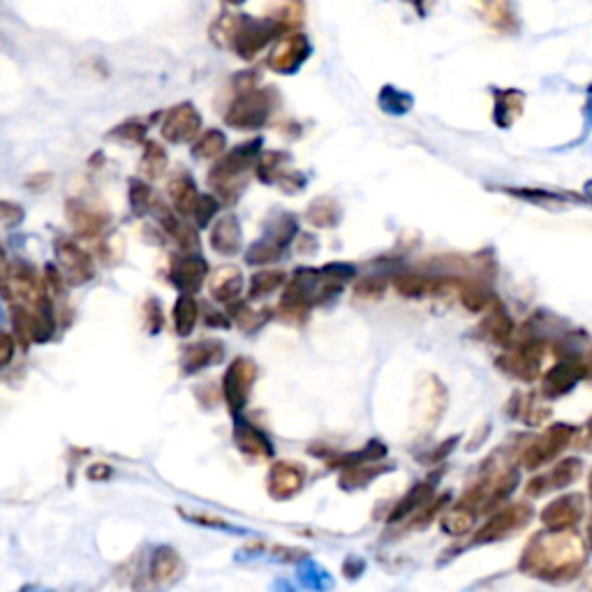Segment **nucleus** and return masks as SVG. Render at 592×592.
I'll list each match as a JSON object with an SVG mask.
<instances>
[{"mask_svg":"<svg viewBox=\"0 0 592 592\" xmlns=\"http://www.w3.org/2000/svg\"><path fill=\"white\" fill-rule=\"evenodd\" d=\"M206 276H209V264L204 257L185 255L174 262L172 280L181 294H195L202 290Z\"/></svg>","mask_w":592,"mask_h":592,"instance_id":"obj_16","label":"nucleus"},{"mask_svg":"<svg viewBox=\"0 0 592 592\" xmlns=\"http://www.w3.org/2000/svg\"><path fill=\"white\" fill-rule=\"evenodd\" d=\"M24 216L26 213L17 202H0V222L5 225H19Z\"/></svg>","mask_w":592,"mask_h":592,"instance_id":"obj_47","label":"nucleus"},{"mask_svg":"<svg viewBox=\"0 0 592 592\" xmlns=\"http://www.w3.org/2000/svg\"><path fill=\"white\" fill-rule=\"evenodd\" d=\"M306 218H308V222H313L315 227H336L338 220H340V209H338V204L329 197L315 199V202L310 204Z\"/></svg>","mask_w":592,"mask_h":592,"instance_id":"obj_34","label":"nucleus"},{"mask_svg":"<svg viewBox=\"0 0 592 592\" xmlns=\"http://www.w3.org/2000/svg\"><path fill=\"white\" fill-rule=\"evenodd\" d=\"M225 3H229V5H241V3H246V0H225Z\"/></svg>","mask_w":592,"mask_h":592,"instance_id":"obj_53","label":"nucleus"},{"mask_svg":"<svg viewBox=\"0 0 592 592\" xmlns=\"http://www.w3.org/2000/svg\"><path fill=\"white\" fill-rule=\"evenodd\" d=\"M306 486V470L299 463L280 461L269 472V495L273 500H290Z\"/></svg>","mask_w":592,"mask_h":592,"instance_id":"obj_14","label":"nucleus"},{"mask_svg":"<svg viewBox=\"0 0 592 592\" xmlns=\"http://www.w3.org/2000/svg\"><path fill=\"white\" fill-rule=\"evenodd\" d=\"M377 102H380V107L387 111V114H394V116H403L407 114V111L412 109L414 105V98L410 93L401 91V88L396 86H384L380 91V98H377Z\"/></svg>","mask_w":592,"mask_h":592,"instance_id":"obj_32","label":"nucleus"},{"mask_svg":"<svg viewBox=\"0 0 592 592\" xmlns=\"http://www.w3.org/2000/svg\"><path fill=\"white\" fill-rule=\"evenodd\" d=\"M290 19H253V17H225L220 19L216 31H222L227 44L243 61H253L259 51L269 47L280 33L287 31Z\"/></svg>","mask_w":592,"mask_h":592,"instance_id":"obj_2","label":"nucleus"},{"mask_svg":"<svg viewBox=\"0 0 592 592\" xmlns=\"http://www.w3.org/2000/svg\"><path fill=\"white\" fill-rule=\"evenodd\" d=\"M234 440H236V447H239L246 456H253V458H271L273 456L269 435H266L264 431H259L257 426L248 424V421L236 419Z\"/></svg>","mask_w":592,"mask_h":592,"instance_id":"obj_21","label":"nucleus"},{"mask_svg":"<svg viewBox=\"0 0 592 592\" xmlns=\"http://www.w3.org/2000/svg\"><path fill=\"white\" fill-rule=\"evenodd\" d=\"M461 301L463 306L472 310V313H484V310L495 301V296L486 290V287L468 283L461 285Z\"/></svg>","mask_w":592,"mask_h":592,"instance_id":"obj_39","label":"nucleus"},{"mask_svg":"<svg viewBox=\"0 0 592 592\" xmlns=\"http://www.w3.org/2000/svg\"><path fill=\"white\" fill-rule=\"evenodd\" d=\"M181 572V560H179V553L174 549H169V546H162L153 553V562H151V579L153 583H158V586H167V583H172L176 576Z\"/></svg>","mask_w":592,"mask_h":592,"instance_id":"obj_28","label":"nucleus"},{"mask_svg":"<svg viewBox=\"0 0 592 592\" xmlns=\"http://www.w3.org/2000/svg\"><path fill=\"white\" fill-rule=\"evenodd\" d=\"M479 19L500 35L521 33V17H518L514 0H477Z\"/></svg>","mask_w":592,"mask_h":592,"instance_id":"obj_12","label":"nucleus"},{"mask_svg":"<svg viewBox=\"0 0 592 592\" xmlns=\"http://www.w3.org/2000/svg\"><path fill=\"white\" fill-rule=\"evenodd\" d=\"M384 287H387V283H384L382 278L368 276L357 283V294L366 296V299H375V296H380L384 292Z\"/></svg>","mask_w":592,"mask_h":592,"instance_id":"obj_46","label":"nucleus"},{"mask_svg":"<svg viewBox=\"0 0 592 592\" xmlns=\"http://www.w3.org/2000/svg\"><path fill=\"white\" fill-rule=\"evenodd\" d=\"M447 280L431 278V276H419V273H401L394 278V287L398 294L407 296V299H424V296L440 294L447 290Z\"/></svg>","mask_w":592,"mask_h":592,"instance_id":"obj_24","label":"nucleus"},{"mask_svg":"<svg viewBox=\"0 0 592 592\" xmlns=\"http://www.w3.org/2000/svg\"><path fill=\"white\" fill-rule=\"evenodd\" d=\"M169 197H172L174 209L181 213V216L190 218L197 209L199 202V192H197V183L190 174H179L169 181Z\"/></svg>","mask_w":592,"mask_h":592,"instance_id":"obj_27","label":"nucleus"},{"mask_svg":"<svg viewBox=\"0 0 592 592\" xmlns=\"http://www.w3.org/2000/svg\"><path fill=\"white\" fill-rule=\"evenodd\" d=\"M586 562V546L567 530H553V535H535L525 546L521 572L546 581H565L579 574Z\"/></svg>","mask_w":592,"mask_h":592,"instance_id":"obj_1","label":"nucleus"},{"mask_svg":"<svg viewBox=\"0 0 592 592\" xmlns=\"http://www.w3.org/2000/svg\"><path fill=\"white\" fill-rule=\"evenodd\" d=\"M202 128V116L199 111L190 105V102H181L167 111L165 121H162V137L172 144L190 142L199 135Z\"/></svg>","mask_w":592,"mask_h":592,"instance_id":"obj_10","label":"nucleus"},{"mask_svg":"<svg viewBox=\"0 0 592 592\" xmlns=\"http://www.w3.org/2000/svg\"><path fill=\"white\" fill-rule=\"evenodd\" d=\"M243 292V276L236 266H220L211 276V296L220 303H232Z\"/></svg>","mask_w":592,"mask_h":592,"instance_id":"obj_25","label":"nucleus"},{"mask_svg":"<svg viewBox=\"0 0 592 592\" xmlns=\"http://www.w3.org/2000/svg\"><path fill=\"white\" fill-rule=\"evenodd\" d=\"M290 155L271 151L262 155V160L257 162V179L262 183H280L285 190H299L303 183V176L292 172L290 167Z\"/></svg>","mask_w":592,"mask_h":592,"instance_id":"obj_13","label":"nucleus"},{"mask_svg":"<svg viewBox=\"0 0 592 592\" xmlns=\"http://www.w3.org/2000/svg\"><path fill=\"white\" fill-rule=\"evenodd\" d=\"M586 512L581 495H565L551 505H546L542 512V523L549 530H569L579 523V518Z\"/></svg>","mask_w":592,"mask_h":592,"instance_id":"obj_17","label":"nucleus"},{"mask_svg":"<svg viewBox=\"0 0 592 592\" xmlns=\"http://www.w3.org/2000/svg\"><path fill=\"white\" fill-rule=\"evenodd\" d=\"M232 315H234L236 324H239L243 331H255V329L262 327L266 320H269L271 313L269 310H259V313H255V310L248 308L246 303H236Z\"/></svg>","mask_w":592,"mask_h":592,"instance_id":"obj_40","label":"nucleus"},{"mask_svg":"<svg viewBox=\"0 0 592 592\" xmlns=\"http://www.w3.org/2000/svg\"><path fill=\"white\" fill-rule=\"evenodd\" d=\"M387 470H391L389 465H382L380 461L350 465V468H343V475H340V488H347V491H350V488H361Z\"/></svg>","mask_w":592,"mask_h":592,"instance_id":"obj_30","label":"nucleus"},{"mask_svg":"<svg viewBox=\"0 0 592 592\" xmlns=\"http://www.w3.org/2000/svg\"><path fill=\"white\" fill-rule=\"evenodd\" d=\"M320 271H322V278L327 280V283L340 285V287H343L350 278L357 276V269H354L352 264H327Z\"/></svg>","mask_w":592,"mask_h":592,"instance_id":"obj_44","label":"nucleus"},{"mask_svg":"<svg viewBox=\"0 0 592 592\" xmlns=\"http://www.w3.org/2000/svg\"><path fill=\"white\" fill-rule=\"evenodd\" d=\"M199 320V303L192 294H183L174 303V329L181 338H188Z\"/></svg>","mask_w":592,"mask_h":592,"instance_id":"obj_31","label":"nucleus"},{"mask_svg":"<svg viewBox=\"0 0 592 592\" xmlns=\"http://www.w3.org/2000/svg\"><path fill=\"white\" fill-rule=\"evenodd\" d=\"M222 357H225V345H222L220 340H199V343L190 345L188 350H185L181 359V370L183 375H195L199 370L220 364Z\"/></svg>","mask_w":592,"mask_h":592,"instance_id":"obj_19","label":"nucleus"},{"mask_svg":"<svg viewBox=\"0 0 592 592\" xmlns=\"http://www.w3.org/2000/svg\"><path fill=\"white\" fill-rule=\"evenodd\" d=\"M590 435H592V419H590Z\"/></svg>","mask_w":592,"mask_h":592,"instance_id":"obj_58","label":"nucleus"},{"mask_svg":"<svg viewBox=\"0 0 592 592\" xmlns=\"http://www.w3.org/2000/svg\"><path fill=\"white\" fill-rule=\"evenodd\" d=\"M68 218L77 236H84V239H95L107 225L105 213L81 202H68Z\"/></svg>","mask_w":592,"mask_h":592,"instance_id":"obj_23","label":"nucleus"},{"mask_svg":"<svg viewBox=\"0 0 592 592\" xmlns=\"http://www.w3.org/2000/svg\"><path fill=\"white\" fill-rule=\"evenodd\" d=\"M403 3L412 5V7H414V12H417V17H419V19H426L428 14H431V10H433L435 0H403Z\"/></svg>","mask_w":592,"mask_h":592,"instance_id":"obj_51","label":"nucleus"},{"mask_svg":"<svg viewBox=\"0 0 592 592\" xmlns=\"http://www.w3.org/2000/svg\"><path fill=\"white\" fill-rule=\"evenodd\" d=\"M542 359H544V345L535 338L523 340L514 350L505 352V357L498 359V366L505 368L509 375L518 377L523 382L537 380V375L542 373Z\"/></svg>","mask_w":592,"mask_h":592,"instance_id":"obj_9","label":"nucleus"},{"mask_svg":"<svg viewBox=\"0 0 592 592\" xmlns=\"http://www.w3.org/2000/svg\"><path fill=\"white\" fill-rule=\"evenodd\" d=\"M525 95L516 88H502L495 91V107H493V121L500 128H512L514 121L523 114Z\"/></svg>","mask_w":592,"mask_h":592,"instance_id":"obj_26","label":"nucleus"},{"mask_svg":"<svg viewBox=\"0 0 592 592\" xmlns=\"http://www.w3.org/2000/svg\"><path fill=\"white\" fill-rule=\"evenodd\" d=\"M586 192H588V197L592 199V181L586 185Z\"/></svg>","mask_w":592,"mask_h":592,"instance_id":"obj_55","label":"nucleus"},{"mask_svg":"<svg viewBox=\"0 0 592 592\" xmlns=\"http://www.w3.org/2000/svg\"><path fill=\"white\" fill-rule=\"evenodd\" d=\"M285 250L276 246V243H271L269 239L255 243L253 248L248 250L246 255V262L248 264H271V262H278L280 257H283Z\"/></svg>","mask_w":592,"mask_h":592,"instance_id":"obj_41","label":"nucleus"},{"mask_svg":"<svg viewBox=\"0 0 592 592\" xmlns=\"http://www.w3.org/2000/svg\"><path fill=\"white\" fill-rule=\"evenodd\" d=\"M586 368H588V375L592 377V354H590V361H588V366H586Z\"/></svg>","mask_w":592,"mask_h":592,"instance_id":"obj_56","label":"nucleus"},{"mask_svg":"<svg viewBox=\"0 0 592 592\" xmlns=\"http://www.w3.org/2000/svg\"><path fill=\"white\" fill-rule=\"evenodd\" d=\"M146 329L148 333H158L162 327V310H160V303L155 299H148L146 301Z\"/></svg>","mask_w":592,"mask_h":592,"instance_id":"obj_48","label":"nucleus"},{"mask_svg":"<svg viewBox=\"0 0 592 592\" xmlns=\"http://www.w3.org/2000/svg\"><path fill=\"white\" fill-rule=\"evenodd\" d=\"M299 234V222L292 216V213H283L278 220H273L271 232H269V241L276 243L280 248H287L294 241V236Z\"/></svg>","mask_w":592,"mask_h":592,"instance_id":"obj_38","label":"nucleus"},{"mask_svg":"<svg viewBox=\"0 0 592 592\" xmlns=\"http://www.w3.org/2000/svg\"><path fill=\"white\" fill-rule=\"evenodd\" d=\"M54 253L58 259V266H61L63 278L68 280L70 285H84L91 283L95 278L93 257L88 255L79 243H74L72 239H56Z\"/></svg>","mask_w":592,"mask_h":592,"instance_id":"obj_8","label":"nucleus"},{"mask_svg":"<svg viewBox=\"0 0 592 592\" xmlns=\"http://www.w3.org/2000/svg\"><path fill=\"white\" fill-rule=\"evenodd\" d=\"M475 512L468 507L458 505L451 509V512L447 516H442V530L447 532V535H468V532L472 530V525H475Z\"/></svg>","mask_w":592,"mask_h":592,"instance_id":"obj_33","label":"nucleus"},{"mask_svg":"<svg viewBox=\"0 0 592 592\" xmlns=\"http://www.w3.org/2000/svg\"><path fill=\"white\" fill-rule=\"evenodd\" d=\"M481 331H484V336L488 340H493V343L498 345H509L514 340V333L516 327L512 322V317L505 310V306L495 299L491 306L484 310V320H481Z\"/></svg>","mask_w":592,"mask_h":592,"instance_id":"obj_20","label":"nucleus"},{"mask_svg":"<svg viewBox=\"0 0 592 592\" xmlns=\"http://www.w3.org/2000/svg\"><path fill=\"white\" fill-rule=\"evenodd\" d=\"M225 146H227L225 132L206 130L204 135H199L197 142L192 144V155H195V158L209 160V158H216V155L225 151Z\"/></svg>","mask_w":592,"mask_h":592,"instance_id":"obj_36","label":"nucleus"},{"mask_svg":"<svg viewBox=\"0 0 592 592\" xmlns=\"http://www.w3.org/2000/svg\"><path fill=\"white\" fill-rule=\"evenodd\" d=\"M220 209V202L218 197H211V195H202L197 202V209L192 213V218H195L197 227H209L211 220L216 218V213Z\"/></svg>","mask_w":592,"mask_h":592,"instance_id":"obj_43","label":"nucleus"},{"mask_svg":"<svg viewBox=\"0 0 592 592\" xmlns=\"http://www.w3.org/2000/svg\"><path fill=\"white\" fill-rule=\"evenodd\" d=\"M241 243H243V234H241V225H239V220H236V216H225V218H220L216 225H213L211 248L216 250V253L232 257L241 250Z\"/></svg>","mask_w":592,"mask_h":592,"instance_id":"obj_22","label":"nucleus"},{"mask_svg":"<svg viewBox=\"0 0 592 592\" xmlns=\"http://www.w3.org/2000/svg\"><path fill=\"white\" fill-rule=\"evenodd\" d=\"M431 500H433V481H428V484L424 481V484L414 486L412 491L407 493L401 502H398L396 509H394V512H391V516H389V521H391V523L403 521L405 516L414 514V512H417V509H421V507H426Z\"/></svg>","mask_w":592,"mask_h":592,"instance_id":"obj_29","label":"nucleus"},{"mask_svg":"<svg viewBox=\"0 0 592 592\" xmlns=\"http://www.w3.org/2000/svg\"><path fill=\"white\" fill-rule=\"evenodd\" d=\"M273 105H276V93L269 88H248L232 102L225 123L236 130H257L269 121Z\"/></svg>","mask_w":592,"mask_h":592,"instance_id":"obj_4","label":"nucleus"},{"mask_svg":"<svg viewBox=\"0 0 592 592\" xmlns=\"http://www.w3.org/2000/svg\"><path fill=\"white\" fill-rule=\"evenodd\" d=\"M257 377V366L246 357H239L232 361L227 368L225 380H222V396L229 405V412L241 414L243 407L248 405L250 389H253Z\"/></svg>","mask_w":592,"mask_h":592,"instance_id":"obj_7","label":"nucleus"},{"mask_svg":"<svg viewBox=\"0 0 592 592\" xmlns=\"http://www.w3.org/2000/svg\"><path fill=\"white\" fill-rule=\"evenodd\" d=\"M590 495H592V475H590Z\"/></svg>","mask_w":592,"mask_h":592,"instance_id":"obj_57","label":"nucleus"},{"mask_svg":"<svg viewBox=\"0 0 592 592\" xmlns=\"http://www.w3.org/2000/svg\"><path fill=\"white\" fill-rule=\"evenodd\" d=\"M109 137L121 139V142L139 144V142H144V137H146V125L139 123V121H128V123L118 125V128L111 132Z\"/></svg>","mask_w":592,"mask_h":592,"instance_id":"obj_45","label":"nucleus"},{"mask_svg":"<svg viewBox=\"0 0 592 592\" xmlns=\"http://www.w3.org/2000/svg\"><path fill=\"white\" fill-rule=\"evenodd\" d=\"M88 477H91L93 481H102V479H107V477H111V468L109 465H102V463H95L91 470H88Z\"/></svg>","mask_w":592,"mask_h":592,"instance_id":"obj_52","label":"nucleus"},{"mask_svg":"<svg viewBox=\"0 0 592 592\" xmlns=\"http://www.w3.org/2000/svg\"><path fill=\"white\" fill-rule=\"evenodd\" d=\"M310 40L303 33H292L276 44L269 56V68L280 74H292L308 61Z\"/></svg>","mask_w":592,"mask_h":592,"instance_id":"obj_11","label":"nucleus"},{"mask_svg":"<svg viewBox=\"0 0 592 592\" xmlns=\"http://www.w3.org/2000/svg\"><path fill=\"white\" fill-rule=\"evenodd\" d=\"M14 357V338L0 329V368H5Z\"/></svg>","mask_w":592,"mask_h":592,"instance_id":"obj_49","label":"nucleus"},{"mask_svg":"<svg viewBox=\"0 0 592 592\" xmlns=\"http://www.w3.org/2000/svg\"><path fill=\"white\" fill-rule=\"evenodd\" d=\"M151 204H153L151 185L139 181V179H132L130 181V206H132V211H135L137 216H144V213L151 209Z\"/></svg>","mask_w":592,"mask_h":592,"instance_id":"obj_42","label":"nucleus"},{"mask_svg":"<svg viewBox=\"0 0 592 592\" xmlns=\"http://www.w3.org/2000/svg\"><path fill=\"white\" fill-rule=\"evenodd\" d=\"M574 428L569 424H555L549 431H544L539 438L532 440L528 447L523 449L521 463L528 470H535L539 465L553 461L555 456L562 454L569 447V442L574 438Z\"/></svg>","mask_w":592,"mask_h":592,"instance_id":"obj_5","label":"nucleus"},{"mask_svg":"<svg viewBox=\"0 0 592 592\" xmlns=\"http://www.w3.org/2000/svg\"><path fill=\"white\" fill-rule=\"evenodd\" d=\"M588 539H590V544H592V518H590V523H588Z\"/></svg>","mask_w":592,"mask_h":592,"instance_id":"obj_54","label":"nucleus"},{"mask_svg":"<svg viewBox=\"0 0 592 592\" xmlns=\"http://www.w3.org/2000/svg\"><path fill=\"white\" fill-rule=\"evenodd\" d=\"M262 151V137L250 139L246 144H239L232 153L225 155L216 167L211 169L209 181L218 190L222 202L232 204L243 190V174L248 172L255 158Z\"/></svg>","mask_w":592,"mask_h":592,"instance_id":"obj_3","label":"nucleus"},{"mask_svg":"<svg viewBox=\"0 0 592 592\" xmlns=\"http://www.w3.org/2000/svg\"><path fill=\"white\" fill-rule=\"evenodd\" d=\"M530 518L532 509L528 502H518V505L500 509V512H495L484 525H481L475 539H472V544H491L498 542V539H507L512 532L525 528Z\"/></svg>","mask_w":592,"mask_h":592,"instance_id":"obj_6","label":"nucleus"},{"mask_svg":"<svg viewBox=\"0 0 592 592\" xmlns=\"http://www.w3.org/2000/svg\"><path fill=\"white\" fill-rule=\"evenodd\" d=\"M188 521L199 523V525H209V528H229L227 521H222L220 516H202V514H190Z\"/></svg>","mask_w":592,"mask_h":592,"instance_id":"obj_50","label":"nucleus"},{"mask_svg":"<svg viewBox=\"0 0 592 592\" xmlns=\"http://www.w3.org/2000/svg\"><path fill=\"white\" fill-rule=\"evenodd\" d=\"M586 375H588V368H586V364H581V361H572V359L560 361V364H555L549 373L544 375V382H542L544 396H549V398L565 396Z\"/></svg>","mask_w":592,"mask_h":592,"instance_id":"obj_15","label":"nucleus"},{"mask_svg":"<svg viewBox=\"0 0 592 592\" xmlns=\"http://www.w3.org/2000/svg\"><path fill=\"white\" fill-rule=\"evenodd\" d=\"M583 470V463L581 458H565V461H560L555 468L549 472V475L544 477H535L525 488V493L528 495H544L553 491V488H565L572 484V481L581 475Z\"/></svg>","mask_w":592,"mask_h":592,"instance_id":"obj_18","label":"nucleus"},{"mask_svg":"<svg viewBox=\"0 0 592 592\" xmlns=\"http://www.w3.org/2000/svg\"><path fill=\"white\" fill-rule=\"evenodd\" d=\"M287 280V273L283 271H259L250 278V299H264L278 290Z\"/></svg>","mask_w":592,"mask_h":592,"instance_id":"obj_37","label":"nucleus"},{"mask_svg":"<svg viewBox=\"0 0 592 592\" xmlns=\"http://www.w3.org/2000/svg\"><path fill=\"white\" fill-rule=\"evenodd\" d=\"M167 169V151L158 142H146L142 153V174L148 179H158Z\"/></svg>","mask_w":592,"mask_h":592,"instance_id":"obj_35","label":"nucleus"}]
</instances>
